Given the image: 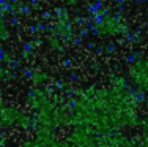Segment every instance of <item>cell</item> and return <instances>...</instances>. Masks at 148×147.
Masks as SVG:
<instances>
[{
	"label": "cell",
	"instance_id": "obj_1",
	"mask_svg": "<svg viewBox=\"0 0 148 147\" xmlns=\"http://www.w3.org/2000/svg\"><path fill=\"white\" fill-rule=\"evenodd\" d=\"M101 8H103V2H95L88 6V13H91V14H98V13L101 11Z\"/></svg>",
	"mask_w": 148,
	"mask_h": 147
},
{
	"label": "cell",
	"instance_id": "obj_2",
	"mask_svg": "<svg viewBox=\"0 0 148 147\" xmlns=\"http://www.w3.org/2000/svg\"><path fill=\"white\" fill-rule=\"evenodd\" d=\"M136 59H137V54H129L128 57H126V62H128V63H132Z\"/></svg>",
	"mask_w": 148,
	"mask_h": 147
},
{
	"label": "cell",
	"instance_id": "obj_3",
	"mask_svg": "<svg viewBox=\"0 0 148 147\" xmlns=\"http://www.w3.org/2000/svg\"><path fill=\"white\" fill-rule=\"evenodd\" d=\"M21 11L27 14V13H29V6H27V5H22V6H21Z\"/></svg>",
	"mask_w": 148,
	"mask_h": 147
},
{
	"label": "cell",
	"instance_id": "obj_4",
	"mask_svg": "<svg viewBox=\"0 0 148 147\" xmlns=\"http://www.w3.org/2000/svg\"><path fill=\"white\" fill-rule=\"evenodd\" d=\"M24 49H25V51H32V44L30 43H25V44H24Z\"/></svg>",
	"mask_w": 148,
	"mask_h": 147
},
{
	"label": "cell",
	"instance_id": "obj_5",
	"mask_svg": "<svg viewBox=\"0 0 148 147\" xmlns=\"http://www.w3.org/2000/svg\"><path fill=\"white\" fill-rule=\"evenodd\" d=\"M3 57H5V51H3V49H0V60H3Z\"/></svg>",
	"mask_w": 148,
	"mask_h": 147
},
{
	"label": "cell",
	"instance_id": "obj_6",
	"mask_svg": "<svg viewBox=\"0 0 148 147\" xmlns=\"http://www.w3.org/2000/svg\"><path fill=\"white\" fill-rule=\"evenodd\" d=\"M114 49H115L114 44H109V46H107V51H109V52H110V51H114Z\"/></svg>",
	"mask_w": 148,
	"mask_h": 147
},
{
	"label": "cell",
	"instance_id": "obj_7",
	"mask_svg": "<svg viewBox=\"0 0 148 147\" xmlns=\"http://www.w3.org/2000/svg\"><path fill=\"white\" fill-rule=\"evenodd\" d=\"M115 2H117V3H123L125 0H115Z\"/></svg>",
	"mask_w": 148,
	"mask_h": 147
},
{
	"label": "cell",
	"instance_id": "obj_8",
	"mask_svg": "<svg viewBox=\"0 0 148 147\" xmlns=\"http://www.w3.org/2000/svg\"><path fill=\"white\" fill-rule=\"evenodd\" d=\"M134 2H143V0H134Z\"/></svg>",
	"mask_w": 148,
	"mask_h": 147
}]
</instances>
